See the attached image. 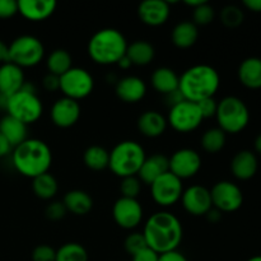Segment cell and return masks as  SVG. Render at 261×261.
<instances>
[{
	"mask_svg": "<svg viewBox=\"0 0 261 261\" xmlns=\"http://www.w3.org/2000/svg\"><path fill=\"white\" fill-rule=\"evenodd\" d=\"M66 211L74 216H86L93 208V199L87 191L70 190L65 194L63 199Z\"/></svg>",
	"mask_w": 261,
	"mask_h": 261,
	"instance_id": "27",
	"label": "cell"
},
{
	"mask_svg": "<svg viewBox=\"0 0 261 261\" xmlns=\"http://www.w3.org/2000/svg\"><path fill=\"white\" fill-rule=\"evenodd\" d=\"M89 256L86 247L78 242H68L56 250L55 261H88Z\"/></svg>",
	"mask_w": 261,
	"mask_h": 261,
	"instance_id": "34",
	"label": "cell"
},
{
	"mask_svg": "<svg viewBox=\"0 0 261 261\" xmlns=\"http://www.w3.org/2000/svg\"><path fill=\"white\" fill-rule=\"evenodd\" d=\"M213 208L221 213H232L239 211L244 203V194L236 184L231 181H218L211 190Z\"/></svg>",
	"mask_w": 261,
	"mask_h": 261,
	"instance_id": "12",
	"label": "cell"
},
{
	"mask_svg": "<svg viewBox=\"0 0 261 261\" xmlns=\"http://www.w3.org/2000/svg\"><path fill=\"white\" fill-rule=\"evenodd\" d=\"M158 261H189L186 259V256L184 254H181L180 251H171L166 252V254L160 255V260Z\"/></svg>",
	"mask_w": 261,
	"mask_h": 261,
	"instance_id": "45",
	"label": "cell"
},
{
	"mask_svg": "<svg viewBox=\"0 0 261 261\" xmlns=\"http://www.w3.org/2000/svg\"><path fill=\"white\" fill-rule=\"evenodd\" d=\"M8 101H9V97L5 96V94H3V93H0V110H3V111H7Z\"/></svg>",
	"mask_w": 261,
	"mask_h": 261,
	"instance_id": "50",
	"label": "cell"
},
{
	"mask_svg": "<svg viewBox=\"0 0 261 261\" xmlns=\"http://www.w3.org/2000/svg\"><path fill=\"white\" fill-rule=\"evenodd\" d=\"M244 5L254 13H261V0H244Z\"/></svg>",
	"mask_w": 261,
	"mask_h": 261,
	"instance_id": "48",
	"label": "cell"
},
{
	"mask_svg": "<svg viewBox=\"0 0 261 261\" xmlns=\"http://www.w3.org/2000/svg\"><path fill=\"white\" fill-rule=\"evenodd\" d=\"M0 134L8 140L10 147L15 148L28 139L27 125L10 115H5L0 120Z\"/></svg>",
	"mask_w": 261,
	"mask_h": 261,
	"instance_id": "24",
	"label": "cell"
},
{
	"mask_svg": "<svg viewBox=\"0 0 261 261\" xmlns=\"http://www.w3.org/2000/svg\"><path fill=\"white\" fill-rule=\"evenodd\" d=\"M178 81H180V76L176 74L173 69L167 68V66L157 68L150 76V83L153 88L166 96L178 91Z\"/></svg>",
	"mask_w": 261,
	"mask_h": 261,
	"instance_id": "25",
	"label": "cell"
},
{
	"mask_svg": "<svg viewBox=\"0 0 261 261\" xmlns=\"http://www.w3.org/2000/svg\"><path fill=\"white\" fill-rule=\"evenodd\" d=\"M32 190L37 198L42 199V200H50L58 194V180L51 173L46 172L33 178Z\"/></svg>",
	"mask_w": 261,
	"mask_h": 261,
	"instance_id": "31",
	"label": "cell"
},
{
	"mask_svg": "<svg viewBox=\"0 0 261 261\" xmlns=\"http://www.w3.org/2000/svg\"><path fill=\"white\" fill-rule=\"evenodd\" d=\"M142 190V182L138 176H129V177L121 178L120 184V193L122 198L137 199Z\"/></svg>",
	"mask_w": 261,
	"mask_h": 261,
	"instance_id": "37",
	"label": "cell"
},
{
	"mask_svg": "<svg viewBox=\"0 0 261 261\" xmlns=\"http://www.w3.org/2000/svg\"><path fill=\"white\" fill-rule=\"evenodd\" d=\"M124 247L125 251L129 255H132V256H134L135 254L140 252L142 250L147 249L148 245L147 241H145V237L144 234H143V232H133V233H130L129 236L125 239Z\"/></svg>",
	"mask_w": 261,
	"mask_h": 261,
	"instance_id": "38",
	"label": "cell"
},
{
	"mask_svg": "<svg viewBox=\"0 0 261 261\" xmlns=\"http://www.w3.org/2000/svg\"><path fill=\"white\" fill-rule=\"evenodd\" d=\"M83 162L89 170L103 171L109 167L110 152L101 145H91L84 150Z\"/></svg>",
	"mask_w": 261,
	"mask_h": 261,
	"instance_id": "32",
	"label": "cell"
},
{
	"mask_svg": "<svg viewBox=\"0 0 261 261\" xmlns=\"http://www.w3.org/2000/svg\"><path fill=\"white\" fill-rule=\"evenodd\" d=\"M51 121L61 129H68L75 125L81 117V106L74 99L61 97L54 102L50 111Z\"/></svg>",
	"mask_w": 261,
	"mask_h": 261,
	"instance_id": "16",
	"label": "cell"
},
{
	"mask_svg": "<svg viewBox=\"0 0 261 261\" xmlns=\"http://www.w3.org/2000/svg\"><path fill=\"white\" fill-rule=\"evenodd\" d=\"M23 69L15 64L8 63L0 65V93L10 97L17 93L24 86Z\"/></svg>",
	"mask_w": 261,
	"mask_h": 261,
	"instance_id": "20",
	"label": "cell"
},
{
	"mask_svg": "<svg viewBox=\"0 0 261 261\" xmlns=\"http://www.w3.org/2000/svg\"><path fill=\"white\" fill-rule=\"evenodd\" d=\"M42 86L46 91L48 92H56L60 88V78L58 75L48 73L43 76L42 79Z\"/></svg>",
	"mask_w": 261,
	"mask_h": 261,
	"instance_id": "43",
	"label": "cell"
},
{
	"mask_svg": "<svg viewBox=\"0 0 261 261\" xmlns=\"http://www.w3.org/2000/svg\"><path fill=\"white\" fill-rule=\"evenodd\" d=\"M221 86L218 71L206 64H198L186 69L178 81V92L186 101L198 102L212 98Z\"/></svg>",
	"mask_w": 261,
	"mask_h": 261,
	"instance_id": "2",
	"label": "cell"
},
{
	"mask_svg": "<svg viewBox=\"0 0 261 261\" xmlns=\"http://www.w3.org/2000/svg\"><path fill=\"white\" fill-rule=\"evenodd\" d=\"M143 234L148 247L158 255L176 251L184 237L182 224L175 214L161 211L148 218Z\"/></svg>",
	"mask_w": 261,
	"mask_h": 261,
	"instance_id": "1",
	"label": "cell"
},
{
	"mask_svg": "<svg viewBox=\"0 0 261 261\" xmlns=\"http://www.w3.org/2000/svg\"><path fill=\"white\" fill-rule=\"evenodd\" d=\"M66 213H68V211H66L63 201H53L45 209L46 217L50 221H61L66 216Z\"/></svg>",
	"mask_w": 261,
	"mask_h": 261,
	"instance_id": "40",
	"label": "cell"
},
{
	"mask_svg": "<svg viewBox=\"0 0 261 261\" xmlns=\"http://www.w3.org/2000/svg\"><path fill=\"white\" fill-rule=\"evenodd\" d=\"M56 7L55 0H19L18 13L31 22H42L54 14Z\"/></svg>",
	"mask_w": 261,
	"mask_h": 261,
	"instance_id": "18",
	"label": "cell"
},
{
	"mask_svg": "<svg viewBox=\"0 0 261 261\" xmlns=\"http://www.w3.org/2000/svg\"><path fill=\"white\" fill-rule=\"evenodd\" d=\"M8 47L9 61L22 69L38 65L45 56V47L41 40L31 35L14 38Z\"/></svg>",
	"mask_w": 261,
	"mask_h": 261,
	"instance_id": "8",
	"label": "cell"
},
{
	"mask_svg": "<svg viewBox=\"0 0 261 261\" xmlns=\"http://www.w3.org/2000/svg\"><path fill=\"white\" fill-rule=\"evenodd\" d=\"M171 14L170 3L165 0H145L138 7V17L144 24L158 27L165 24Z\"/></svg>",
	"mask_w": 261,
	"mask_h": 261,
	"instance_id": "17",
	"label": "cell"
},
{
	"mask_svg": "<svg viewBox=\"0 0 261 261\" xmlns=\"http://www.w3.org/2000/svg\"><path fill=\"white\" fill-rule=\"evenodd\" d=\"M255 150L261 155V134H259L255 139Z\"/></svg>",
	"mask_w": 261,
	"mask_h": 261,
	"instance_id": "53",
	"label": "cell"
},
{
	"mask_svg": "<svg viewBox=\"0 0 261 261\" xmlns=\"http://www.w3.org/2000/svg\"><path fill=\"white\" fill-rule=\"evenodd\" d=\"M46 66L48 69V73L61 76L69 69L73 68V59L65 48H56V50L51 51V54L48 55L47 60H46Z\"/></svg>",
	"mask_w": 261,
	"mask_h": 261,
	"instance_id": "30",
	"label": "cell"
},
{
	"mask_svg": "<svg viewBox=\"0 0 261 261\" xmlns=\"http://www.w3.org/2000/svg\"><path fill=\"white\" fill-rule=\"evenodd\" d=\"M239 79L242 86L249 89L261 88V59L247 58L240 64Z\"/></svg>",
	"mask_w": 261,
	"mask_h": 261,
	"instance_id": "26",
	"label": "cell"
},
{
	"mask_svg": "<svg viewBox=\"0 0 261 261\" xmlns=\"http://www.w3.org/2000/svg\"><path fill=\"white\" fill-rule=\"evenodd\" d=\"M59 78H60L59 89L63 92L64 97L76 102L88 97L94 88L93 76L83 68L73 66Z\"/></svg>",
	"mask_w": 261,
	"mask_h": 261,
	"instance_id": "9",
	"label": "cell"
},
{
	"mask_svg": "<svg viewBox=\"0 0 261 261\" xmlns=\"http://www.w3.org/2000/svg\"><path fill=\"white\" fill-rule=\"evenodd\" d=\"M116 96L125 103H137L144 98L147 86L139 76L127 75L120 79L116 84Z\"/></svg>",
	"mask_w": 261,
	"mask_h": 261,
	"instance_id": "19",
	"label": "cell"
},
{
	"mask_svg": "<svg viewBox=\"0 0 261 261\" xmlns=\"http://www.w3.org/2000/svg\"><path fill=\"white\" fill-rule=\"evenodd\" d=\"M203 120V115L198 105L184 99L171 106L167 124H170L171 127L178 133H190L198 129Z\"/></svg>",
	"mask_w": 261,
	"mask_h": 261,
	"instance_id": "10",
	"label": "cell"
},
{
	"mask_svg": "<svg viewBox=\"0 0 261 261\" xmlns=\"http://www.w3.org/2000/svg\"><path fill=\"white\" fill-rule=\"evenodd\" d=\"M56 250L48 245H38L32 251V261H55Z\"/></svg>",
	"mask_w": 261,
	"mask_h": 261,
	"instance_id": "39",
	"label": "cell"
},
{
	"mask_svg": "<svg viewBox=\"0 0 261 261\" xmlns=\"http://www.w3.org/2000/svg\"><path fill=\"white\" fill-rule=\"evenodd\" d=\"M7 112L25 125L40 120L43 114V105L32 84L24 83L20 91L9 97Z\"/></svg>",
	"mask_w": 261,
	"mask_h": 261,
	"instance_id": "7",
	"label": "cell"
},
{
	"mask_svg": "<svg viewBox=\"0 0 261 261\" xmlns=\"http://www.w3.org/2000/svg\"><path fill=\"white\" fill-rule=\"evenodd\" d=\"M205 217H206V218H208L209 222H212V223H217V222L221 221L222 213L218 211V209L212 208L211 211H209L208 213H206Z\"/></svg>",
	"mask_w": 261,
	"mask_h": 261,
	"instance_id": "49",
	"label": "cell"
},
{
	"mask_svg": "<svg viewBox=\"0 0 261 261\" xmlns=\"http://www.w3.org/2000/svg\"><path fill=\"white\" fill-rule=\"evenodd\" d=\"M13 150V148L10 147V144L8 143V140L0 134V158L7 157L10 152Z\"/></svg>",
	"mask_w": 261,
	"mask_h": 261,
	"instance_id": "46",
	"label": "cell"
},
{
	"mask_svg": "<svg viewBox=\"0 0 261 261\" xmlns=\"http://www.w3.org/2000/svg\"><path fill=\"white\" fill-rule=\"evenodd\" d=\"M112 217L115 223L124 229H134L143 219L142 204L138 199L119 198L112 206Z\"/></svg>",
	"mask_w": 261,
	"mask_h": 261,
	"instance_id": "14",
	"label": "cell"
},
{
	"mask_svg": "<svg viewBox=\"0 0 261 261\" xmlns=\"http://www.w3.org/2000/svg\"><path fill=\"white\" fill-rule=\"evenodd\" d=\"M199 38L198 25L193 22H180L173 27L171 33L172 43L178 48H190Z\"/></svg>",
	"mask_w": 261,
	"mask_h": 261,
	"instance_id": "29",
	"label": "cell"
},
{
	"mask_svg": "<svg viewBox=\"0 0 261 261\" xmlns=\"http://www.w3.org/2000/svg\"><path fill=\"white\" fill-rule=\"evenodd\" d=\"M221 22L227 28H236L244 22V12L236 5H226L221 10Z\"/></svg>",
	"mask_w": 261,
	"mask_h": 261,
	"instance_id": "35",
	"label": "cell"
},
{
	"mask_svg": "<svg viewBox=\"0 0 261 261\" xmlns=\"http://www.w3.org/2000/svg\"><path fill=\"white\" fill-rule=\"evenodd\" d=\"M257 158L251 150H240L231 161V171L239 180H250L257 172Z\"/></svg>",
	"mask_w": 261,
	"mask_h": 261,
	"instance_id": "23",
	"label": "cell"
},
{
	"mask_svg": "<svg viewBox=\"0 0 261 261\" xmlns=\"http://www.w3.org/2000/svg\"><path fill=\"white\" fill-rule=\"evenodd\" d=\"M170 171V165H168V158L165 154H152L150 157H145L139 172H138V178L140 182L150 186L158 177L165 175Z\"/></svg>",
	"mask_w": 261,
	"mask_h": 261,
	"instance_id": "21",
	"label": "cell"
},
{
	"mask_svg": "<svg viewBox=\"0 0 261 261\" xmlns=\"http://www.w3.org/2000/svg\"><path fill=\"white\" fill-rule=\"evenodd\" d=\"M216 17L214 8L208 2H204L199 7L193 9V19L195 25H208L211 24Z\"/></svg>",
	"mask_w": 261,
	"mask_h": 261,
	"instance_id": "36",
	"label": "cell"
},
{
	"mask_svg": "<svg viewBox=\"0 0 261 261\" xmlns=\"http://www.w3.org/2000/svg\"><path fill=\"white\" fill-rule=\"evenodd\" d=\"M198 107L200 110L201 115H203V119H209V117L216 116L217 114V107H218V102L214 99V97L212 98L203 99V101L198 102Z\"/></svg>",
	"mask_w": 261,
	"mask_h": 261,
	"instance_id": "41",
	"label": "cell"
},
{
	"mask_svg": "<svg viewBox=\"0 0 261 261\" xmlns=\"http://www.w3.org/2000/svg\"><path fill=\"white\" fill-rule=\"evenodd\" d=\"M205 2V0H186L185 4L189 5V7H191L194 9V8L199 7L200 4H203V3Z\"/></svg>",
	"mask_w": 261,
	"mask_h": 261,
	"instance_id": "52",
	"label": "cell"
},
{
	"mask_svg": "<svg viewBox=\"0 0 261 261\" xmlns=\"http://www.w3.org/2000/svg\"><path fill=\"white\" fill-rule=\"evenodd\" d=\"M226 140L227 137L223 130H221L219 127H212L201 135L200 144L205 152L216 154L223 149L226 145Z\"/></svg>",
	"mask_w": 261,
	"mask_h": 261,
	"instance_id": "33",
	"label": "cell"
},
{
	"mask_svg": "<svg viewBox=\"0 0 261 261\" xmlns=\"http://www.w3.org/2000/svg\"><path fill=\"white\" fill-rule=\"evenodd\" d=\"M117 65L120 66V69H129L130 66H132V63H130V60L126 58V55H125L124 58L117 63Z\"/></svg>",
	"mask_w": 261,
	"mask_h": 261,
	"instance_id": "51",
	"label": "cell"
},
{
	"mask_svg": "<svg viewBox=\"0 0 261 261\" xmlns=\"http://www.w3.org/2000/svg\"><path fill=\"white\" fill-rule=\"evenodd\" d=\"M184 193L182 181L168 171L150 185V195L157 205L167 208L181 200Z\"/></svg>",
	"mask_w": 261,
	"mask_h": 261,
	"instance_id": "11",
	"label": "cell"
},
{
	"mask_svg": "<svg viewBox=\"0 0 261 261\" xmlns=\"http://www.w3.org/2000/svg\"><path fill=\"white\" fill-rule=\"evenodd\" d=\"M168 165L170 172L182 181L194 177L200 171L201 157L191 148H181L168 158Z\"/></svg>",
	"mask_w": 261,
	"mask_h": 261,
	"instance_id": "13",
	"label": "cell"
},
{
	"mask_svg": "<svg viewBox=\"0 0 261 261\" xmlns=\"http://www.w3.org/2000/svg\"><path fill=\"white\" fill-rule=\"evenodd\" d=\"M18 13V2L0 0V19H8Z\"/></svg>",
	"mask_w": 261,
	"mask_h": 261,
	"instance_id": "42",
	"label": "cell"
},
{
	"mask_svg": "<svg viewBox=\"0 0 261 261\" xmlns=\"http://www.w3.org/2000/svg\"><path fill=\"white\" fill-rule=\"evenodd\" d=\"M88 55L99 65L117 64L127 50L125 36L116 28H102L97 31L88 42Z\"/></svg>",
	"mask_w": 261,
	"mask_h": 261,
	"instance_id": "4",
	"label": "cell"
},
{
	"mask_svg": "<svg viewBox=\"0 0 261 261\" xmlns=\"http://www.w3.org/2000/svg\"><path fill=\"white\" fill-rule=\"evenodd\" d=\"M133 257V261H158L160 260V255L150 250L149 247L142 250L140 252L135 254Z\"/></svg>",
	"mask_w": 261,
	"mask_h": 261,
	"instance_id": "44",
	"label": "cell"
},
{
	"mask_svg": "<svg viewBox=\"0 0 261 261\" xmlns=\"http://www.w3.org/2000/svg\"><path fill=\"white\" fill-rule=\"evenodd\" d=\"M144 148L135 140H124L110 152L109 168L120 178L137 176L145 160Z\"/></svg>",
	"mask_w": 261,
	"mask_h": 261,
	"instance_id": "5",
	"label": "cell"
},
{
	"mask_svg": "<svg viewBox=\"0 0 261 261\" xmlns=\"http://www.w3.org/2000/svg\"><path fill=\"white\" fill-rule=\"evenodd\" d=\"M9 61V47L5 42L0 40V65Z\"/></svg>",
	"mask_w": 261,
	"mask_h": 261,
	"instance_id": "47",
	"label": "cell"
},
{
	"mask_svg": "<svg viewBox=\"0 0 261 261\" xmlns=\"http://www.w3.org/2000/svg\"><path fill=\"white\" fill-rule=\"evenodd\" d=\"M216 119L226 134H239L249 125L250 112L241 98L228 96L218 102Z\"/></svg>",
	"mask_w": 261,
	"mask_h": 261,
	"instance_id": "6",
	"label": "cell"
},
{
	"mask_svg": "<svg viewBox=\"0 0 261 261\" xmlns=\"http://www.w3.org/2000/svg\"><path fill=\"white\" fill-rule=\"evenodd\" d=\"M12 163L18 173L33 180L48 172L53 163V153L43 140L28 138L13 148Z\"/></svg>",
	"mask_w": 261,
	"mask_h": 261,
	"instance_id": "3",
	"label": "cell"
},
{
	"mask_svg": "<svg viewBox=\"0 0 261 261\" xmlns=\"http://www.w3.org/2000/svg\"><path fill=\"white\" fill-rule=\"evenodd\" d=\"M247 261H261V255H259V256L251 257V259H249Z\"/></svg>",
	"mask_w": 261,
	"mask_h": 261,
	"instance_id": "54",
	"label": "cell"
},
{
	"mask_svg": "<svg viewBox=\"0 0 261 261\" xmlns=\"http://www.w3.org/2000/svg\"><path fill=\"white\" fill-rule=\"evenodd\" d=\"M181 203L184 209L194 217L206 216V213L213 208L211 190L200 185H193L184 190Z\"/></svg>",
	"mask_w": 261,
	"mask_h": 261,
	"instance_id": "15",
	"label": "cell"
},
{
	"mask_svg": "<svg viewBox=\"0 0 261 261\" xmlns=\"http://www.w3.org/2000/svg\"><path fill=\"white\" fill-rule=\"evenodd\" d=\"M138 130L147 138H158L167 129V119L161 112L149 110L138 117Z\"/></svg>",
	"mask_w": 261,
	"mask_h": 261,
	"instance_id": "22",
	"label": "cell"
},
{
	"mask_svg": "<svg viewBox=\"0 0 261 261\" xmlns=\"http://www.w3.org/2000/svg\"><path fill=\"white\" fill-rule=\"evenodd\" d=\"M155 55L154 47L150 42L145 40H137L127 45L126 58L129 59L132 65L145 66L149 65Z\"/></svg>",
	"mask_w": 261,
	"mask_h": 261,
	"instance_id": "28",
	"label": "cell"
}]
</instances>
